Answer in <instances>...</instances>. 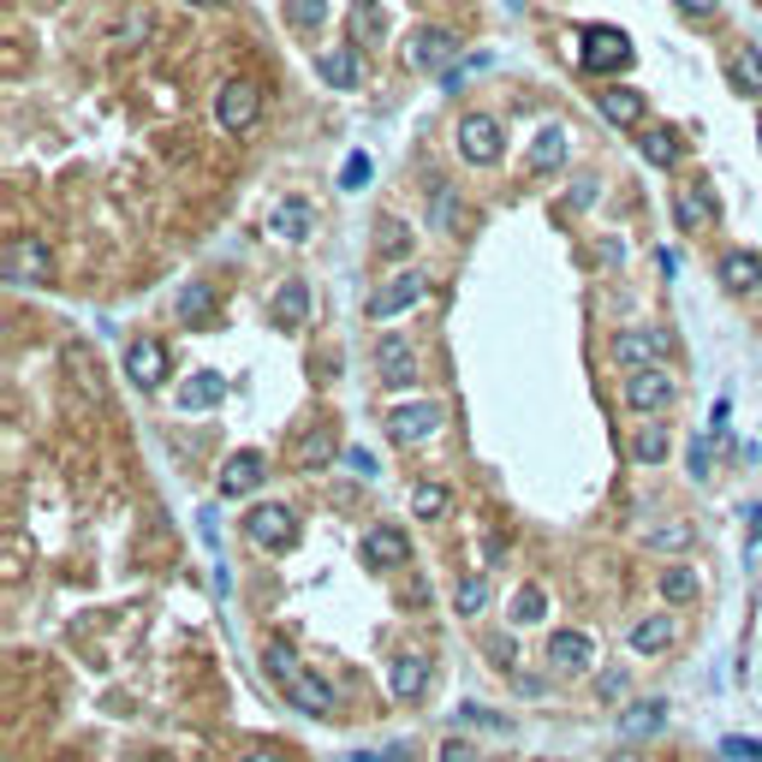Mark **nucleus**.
Segmentation results:
<instances>
[{
    "mask_svg": "<svg viewBox=\"0 0 762 762\" xmlns=\"http://www.w3.org/2000/svg\"><path fill=\"white\" fill-rule=\"evenodd\" d=\"M596 692H602V697H625V673H602V679H596Z\"/></svg>",
    "mask_w": 762,
    "mask_h": 762,
    "instance_id": "nucleus-46",
    "label": "nucleus"
},
{
    "mask_svg": "<svg viewBox=\"0 0 762 762\" xmlns=\"http://www.w3.org/2000/svg\"><path fill=\"white\" fill-rule=\"evenodd\" d=\"M244 536L257 542V548H292V512L286 507H251L244 512Z\"/></svg>",
    "mask_w": 762,
    "mask_h": 762,
    "instance_id": "nucleus-10",
    "label": "nucleus"
},
{
    "mask_svg": "<svg viewBox=\"0 0 762 762\" xmlns=\"http://www.w3.org/2000/svg\"><path fill=\"white\" fill-rule=\"evenodd\" d=\"M322 78H328L334 90H351V84H358V54H351V48L322 54Z\"/></svg>",
    "mask_w": 762,
    "mask_h": 762,
    "instance_id": "nucleus-30",
    "label": "nucleus"
},
{
    "mask_svg": "<svg viewBox=\"0 0 762 762\" xmlns=\"http://www.w3.org/2000/svg\"><path fill=\"white\" fill-rule=\"evenodd\" d=\"M459 155L471 161V167H494V161H501V126H494L489 113H465L459 120Z\"/></svg>",
    "mask_w": 762,
    "mask_h": 762,
    "instance_id": "nucleus-7",
    "label": "nucleus"
},
{
    "mask_svg": "<svg viewBox=\"0 0 762 762\" xmlns=\"http://www.w3.org/2000/svg\"><path fill=\"white\" fill-rule=\"evenodd\" d=\"M423 298H429V274H423V269H405V274H393V281L381 286L370 304H363V316H370V322H388V316L412 311V304H423Z\"/></svg>",
    "mask_w": 762,
    "mask_h": 762,
    "instance_id": "nucleus-2",
    "label": "nucleus"
},
{
    "mask_svg": "<svg viewBox=\"0 0 762 762\" xmlns=\"http://www.w3.org/2000/svg\"><path fill=\"white\" fill-rule=\"evenodd\" d=\"M643 161L650 167H667V161H679V138L662 126V131H643Z\"/></svg>",
    "mask_w": 762,
    "mask_h": 762,
    "instance_id": "nucleus-32",
    "label": "nucleus"
},
{
    "mask_svg": "<svg viewBox=\"0 0 762 762\" xmlns=\"http://www.w3.org/2000/svg\"><path fill=\"white\" fill-rule=\"evenodd\" d=\"M667 447H673V442H667V429H655V423L632 435V459H638V465H662V459H667Z\"/></svg>",
    "mask_w": 762,
    "mask_h": 762,
    "instance_id": "nucleus-31",
    "label": "nucleus"
},
{
    "mask_svg": "<svg viewBox=\"0 0 762 762\" xmlns=\"http://www.w3.org/2000/svg\"><path fill=\"white\" fill-rule=\"evenodd\" d=\"M667 643H673V620H667V613H650V620L632 625V650L638 655H662Z\"/></svg>",
    "mask_w": 762,
    "mask_h": 762,
    "instance_id": "nucleus-27",
    "label": "nucleus"
},
{
    "mask_svg": "<svg viewBox=\"0 0 762 762\" xmlns=\"http://www.w3.org/2000/svg\"><path fill=\"white\" fill-rule=\"evenodd\" d=\"M751 536L762 542V507H751Z\"/></svg>",
    "mask_w": 762,
    "mask_h": 762,
    "instance_id": "nucleus-51",
    "label": "nucleus"
},
{
    "mask_svg": "<svg viewBox=\"0 0 762 762\" xmlns=\"http://www.w3.org/2000/svg\"><path fill=\"white\" fill-rule=\"evenodd\" d=\"M346 459H351V471H363V477H370V471H375V459H370V453H363V447H351V453H346Z\"/></svg>",
    "mask_w": 762,
    "mask_h": 762,
    "instance_id": "nucleus-50",
    "label": "nucleus"
},
{
    "mask_svg": "<svg viewBox=\"0 0 762 762\" xmlns=\"http://www.w3.org/2000/svg\"><path fill=\"white\" fill-rule=\"evenodd\" d=\"M721 286H727V292H756V286H762V257H751V251H727V257H721Z\"/></svg>",
    "mask_w": 762,
    "mask_h": 762,
    "instance_id": "nucleus-21",
    "label": "nucleus"
},
{
    "mask_svg": "<svg viewBox=\"0 0 762 762\" xmlns=\"http://www.w3.org/2000/svg\"><path fill=\"white\" fill-rule=\"evenodd\" d=\"M322 19H328V0H292V24L298 31H316Z\"/></svg>",
    "mask_w": 762,
    "mask_h": 762,
    "instance_id": "nucleus-38",
    "label": "nucleus"
},
{
    "mask_svg": "<svg viewBox=\"0 0 762 762\" xmlns=\"http://www.w3.org/2000/svg\"><path fill=\"white\" fill-rule=\"evenodd\" d=\"M721 756L727 762H762V744H751V739H721Z\"/></svg>",
    "mask_w": 762,
    "mask_h": 762,
    "instance_id": "nucleus-41",
    "label": "nucleus"
},
{
    "mask_svg": "<svg viewBox=\"0 0 762 762\" xmlns=\"http://www.w3.org/2000/svg\"><path fill=\"white\" fill-rule=\"evenodd\" d=\"M453 608H459V620H477V613L489 608V584H482V578H465L459 590H453Z\"/></svg>",
    "mask_w": 762,
    "mask_h": 762,
    "instance_id": "nucleus-33",
    "label": "nucleus"
},
{
    "mask_svg": "<svg viewBox=\"0 0 762 762\" xmlns=\"http://www.w3.org/2000/svg\"><path fill=\"white\" fill-rule=\"evenodd\" d=\"M542 613H548V596H542L536 584H524V590L512 596V620H519V625H531V620H542Z\"/></svg>",
    "mask_w": 762,
    "mask_h": 762,
    "instance_id": "nucleus-36",
    "label": "nucleus"
},
{
    "mask_svg": "<svg viewBox=\"0 0 762 762\" xmlns=\"http://www.w3.org/2000/svg\"><path fill=\"white\" fill-rule=\"evenodd\" d=\"M179 316H185V322H209V316H215V292H209V286H185V292H179Z\"/></svg>",
    "mask_w": 762,
    "mask_h": 762,
    "instance_id": "nucleus-35",
    "label": "nucleus"
},
{
    "mask_svg": "<svg viewBox=\"0 0 762 762\" xmlns=\"http://www.w3.org/2000/svg\"><path fill=\"white\" fill-rule=\"evenodd\" d=\"M596 108H602L608 126H638V120H643V96H638V90H620V84L596 96Z\"/></svg>",
    "mask_w": 762,
    "mask_h": 762,
    "instance_id": "nucleus-22",
    "label": "nucleus"
},
{
    "mask_svg": "<svg viewBox=\"0 0 762 762\" xmlns=\"http://www.w3.org/2000/svg\"><path fill=\"white\" fill-rule=\"evenodd\" d=\"M66 363H72V370H78V388H90V393H101V375L90 370V363H84V346H72V351H66Z\"/></svg>",
    "mask_w": 762,
    "mask_h": 762,
    "instance_id": "nucleus-42",
    "label": "nucleus"
},
{
    "mask_svg": "<svg viewBox=\"0 0 762 762\" xmlns=\"http://www.w3.org/2000/svg\"><path fill=\"white\" fill-rule=\"evenodd\" d=\"M578 61H584V72H625L632 66V36L613 31V24H590Z\"/></svg>",
    "mask_w": 762,
    "mask_h": 762,
    "instance_id": "nucleus-1",
    "label": "nucleus"
},
{
    "mask_svg": "<svg viewBox=\"0 0 762 762\" xmlns=\"http://www.w3.org/2000/svg\"><path fill=\"white\" fill-rule=\"evenodd\" d=\"M727 78H732V90H739V96H762V48H732Z\"/></svg>",
    "mask_w": 762,
    "mask_h": 762,
    "instance_id": "nucleus-23",
    "label": "nucleus"
},
{
    "mask_svg": "<svg viewBox=\"0 0 762 762\" xmlns=\"http://www.w3.org/2000/svg\"><path fill=\"white\" fill-rule=\"evenodd\" d=\"M662 596H667V608H692L697 596H703L697 572H692V566H667V572H662Z\"/></svg>",
    "mask_w": 762,
    "mask_h": 762,
    "instance_id": "nucleus-28",
    "label": "nucleus"
},
{
    "mask_svg": "<svg viewBox=\"0 0 762 762\" xmlns=\"http://www.w3.org/2000/svg\"><path fill=\"white\" fill-rule=\"evenodd\" d=\"M215 113H221V126H227V131H251V126H257V113H262L257 84H244V78L221 84V96H215Z\"/></svg>",
    "mask_w": 762,
    "mask_h": 762,
    "instance_id": "nucleus-8",
    "label": "nucleus"
},
{
    "mask_svg": "<svg viewBox=\"0 0 762 762\" xmlns=\"http://www.w3.org/2000/svg\"><path fill=\"white\" fill-rule=\"evenodd\" d=\"M281 692H286L292 709H298V715H311V721H328V715H334V692L316 679L311 667H298V673H292V679L281 685Z\"/></svg>",
    "mask_w": 762,
    "mask_h": 762,
    "instance_id": "nucleus-9",
    "label": "nucleus"
},
{
    "mask_svg": "<svg viewBox=\"0 0 762 762\" xmlns=\"http://www.w3.org/2000/svg\"><path fill=\"white\" fill-rule=\"evenodd\" d=\"M692 477H709V442L692 447Z\"/></svg>",
    "mask_w": 762,
    "mask_h": 762,
    "instance_id": "nucleus-48",
    "label": "nucleus"
},
{
    "mask_svg": "<svg viewBox=\"0 0 762 762\" xmlns=\"http://www.w3.org/2000/svg\"><path fill=\"white\" fill-rule=\"evenodd\" d=\"M667 334L662 328H632V334H620V340H613V363H620L625 375L632 370H655V363L667 358Z\"/></svg>",
    "mask_w": 762,
    "mask_h": 762,
    "instance_id": "nucleus-5",
    "label": "nucleus"
},
{
    "mask_svg": "<svg viewBox=\"0 0 762 762\" xmlns=\"http://www.w3.org/2000/svg\"><path fill=\"white\" fill-rule=\"evenodd\" d=\"M453 54H459L453 31H417V36H412V66H417V72H447Z\"/></svg>",
    "mask_w": 762,
    "mask_h": 762,
    "instance_id": "nucleus-14",
    "label": "nucleus"
},
{
    "mask_svg": "<svg viewBox=\"0 0 762 762\" xmlns=\"http://www.w3.org/2000/svg\"><path fill=\"white\" fill-rule=\"evenodd\" d=\"M679 12H685V19H709L715 0H679Z\"/></svg>",
    "mask_w": 762,
    "mask_h": 762,
    "instance_id": "nucleus-49",
    "label": "nucleus"
},
{
    "mask_svg": "<svg viewBox=\"0 0 762 762\" xmlns=\"http://www.w3.org/2000/svg\"><path fill=\"white\" fill-rule=\"evenodd\" d=\"M667 721V703L662 697H643V703H632V709H625V721H620V732L625 739H650L655 727Z\"/></svg>",
    "mask_w": 762,
    "mask_h": 762,
    "instance_id": "nucleus-25",
    "label": "nucleus"
},
{
    "mask_svg": "<svg viewBox=\"0 0 762 762\" xmlns=\"http://www.w3.org/2000/svg\"><path fill=\"white\" fill-rule=\"evenodd\" d=\"M381 244H388L393 257H405V251H412V239H405V227H400V221H381Z\"/></svg>",
    "mask_w": 762,
    "mask_h": 762,
    "instance_id": "nucleus-43",
    "label": "nucleus"
},
{
    "mask_svg": "<svg viewBox=\"0 0 762 762\" xmlns=\"http://www.w3.org/2000/svg\"><path fill=\"white\" fill-rule=\"evenodd\" d=\"M673 393H679V381H673V370L667 363H655V370H632L625 375V405H632V412H667L673 405Z\"/></svg>",
    "mask_w": 762,
    "mask_h": 762,
    "instance_id": "nucleus-3",
    "label": "nucleus"
},
{
    "mask_svg": "<svg viewBox=\"0 0 762 762\" xmlns=\"http://www.w3.org/2000/svg\"><path fill=\"white\" fill-rule=\"evenodd\" d=\"M673 215H679V227H685V232H703V227L715 221V190H703V185L673 190Z\"/></svg>",
    "mask_w": 762,
    "mask_h": 762,
    "instance_id": "nucleus-17",
    "label": "nucleus"
},
{
    "mask_svg": "<svg viewBox=\"0 0 762 762\" xmlns=\"http://www.w3.org/2000/svg\"><path fill=\"white\" fill-rule=\"evenodd\" d=\"M322 459H334V442H328V435H304L298 465H322Z\"/></svg>",
    "mask_w": 762,
    "mask_h": 762,
    "instance_id": "nucleus-40",
    "label": "nucleus"
},
{
    "mask_svg": "<svg viewBox=\"0 0 762 762\" xmlns=\"http://www.w3.org/2000/svg\"><path fill=\"white\" fill-rule=\"evenodd\" d=\"M126 375L138 381V388H161V381H167V346L150 340V334H143V340H131L126 346Z\"/></svg>",
    "mask_w": 762,
    "mask_h": 762,
    "instance_id": "nucleus-11",
    "label": "nucleus"
},
{
    "mask_svg": "<svg viewBox=\"0 0 762 762\" xmlns=\"http://www.w3.org/2000/svg\"><path fill=\"white\" fill-rule=\"evenodd\" d=\"M375 363H381V381H388V388H412L417 381V351H412L405 334H388L381 351H375Z\"/></svg>",
    "mask_w": 762,
    "mask_h": 762,
    "instance_id": "nucleus-13",
    "label": "nucleus"
},
{
    "mask_svg": "<svg viewBox=\"0 0 762 762\" xmlns=\"http://www.w3.org/2000/svg\"><path fill=\"white\" fill-rule=\"evenodd\" d=\"M7 281L12 286H48V274H54V257H48V244L42 239H12L7 244Z\"/></svg>",
    "mask_w": 762,
    "mask_h": 762,
    "instance_id": "nucleus-4",
    "label": "nucleus"
},
{
    "mask_svg": "<svg viewBox=\"0 0 762 762\" xmlns=\"http://www.w3.org/2000/svg\"><path fill=\"white\" fill-rule=\"evenodd\" d=\"M363 560L370 566H405L412 560V542H405V531H393V524H375V531L363 536Z\"/></svg>",
    "mask_w": 762,
    "mask_h": 762,
    "instance_id": "nucleus-15",
    "label": "nucleus"
},
{
    "mask_svg": "<svg viewBox=\"0 0 762 762\" xmlns=\"http://www.w3.org/2000/svg\"><path fill=\"white\" fill-rule=\"evenodd\" d=\"M442 762H477V751H471L465 739H447V744H442Z\"/></svg>",
    "mask_w": 762,
    "mask_h": 762,
    "instance_id": "nucleus-45",
    "label": "nucleus"
},
{
    "mask_svg": "<svg viewBox=\"0 0 762 762\" xmlns=\"http://www.w3.org/2000/svg\"><path fill=\"white\" fill-rule=\"evenodd\" d=\"M262 482V453H232V459L221 465V494L232 501V494H251Z\"/></svg>",
    "mask_w": 762,
    "mask_h": 762,
    "instance_id": "nucleus-20",
    "label": "nucleus"
},
{
    "mask_svg": "<svg viewBox=\"0 0 762 762\" xmlns=\"http://www.w3.org/2000/svg\"><path fill=\"white\" fill-rule=\"evenodd\" d=\"M447 507H453V501H447L442 482H417V489H412V512H417V519H442Z\"/></svg>",
    "mask_w": 762,
    "mask_h": 762,
    "instance_id": "nucleus-34",
    "label": "nucleus"
},
{
    "mask_svg": "<svg viewBox=\"0 0 762 762\" xmlns=\"http://www.w3.org/2000/svg\"><path fill=\"white\" fill-rule=\"evenodd\" d=\"M197 7H209V0H197Z\"/></svg>",
    "mask_w": 762,
    "mask_h": 762,
    "instance_id": "nucleus-53",
    "label": "nucleus"
},
{
    "mask_svg": "<svg viewBox=\"0 0 762 762\" xmlns=\"http://www.w3.org/2000/svg\"><path fill=\"white\" fill-rule=\"evenodd\" d=\"M453 221V190L442 185V197H435V227H447Z\"/></svg>",
    "mask_w": 762,
    "mask_h": 762,
    "instance_id": "nucleus-47",
    "label": "nucleus"
},
{
    "mask_svg": "<svg viewBox=\"0 0 762 762\" xmlns=\"http://www.w3.org/2000/svg\"><path fill=\"white\" fill-rule=\"evenodd\" d=\"M388 685H393V697H400V703H417L423 692H429V662H423V655H393Z\"/></svg>",
    "mask_w": 762,
    "mask_h": 762,
    "instance_id": "nucleus-16",
    "label": "nucleus"
},
{
    "mask_svg": "<svg viewBox=\"0 0 762 762\" xmlns=\"http://www.w3.org/2000/svg\"><path fill=\"white\" fill-rule=\"evenodd\" d=\"M269 316H274V328H304V316H311V286H304V281H286L281 292H274Z\"/></svg>",
    "mask_w": 762,
    "mask_h": 762,
    "instance_id": "nucleus-19",
    "label": "nucleus"
},
{
    "mask_svg": "<svg viewBox=\"0 0 762 762\" xmlns=\"http://www.w3.org/2000/svg\"><path fill=\"white\" fill-rule=\"evenodd\" d=\"M442 429V405L435 400H417V405H393L388 412V435L400 447H417V442H429V435Z\"/></svg>",
    "mask_w": 762,
    "mask_h": 762,
    "instance_id": "nucleus-6",
    "label": "nucleus"
},
{
    "mask_svg": "<svg viewBox=\"0 0 762 762\" xmlns=\"http://www.w3.org/2000/svg\"><path fill=\"white\" fill-rule=\"evenodd\" d=\"M346 31H351V42H358V48H375V42L388 36V12H381L375 0H351Z\"/></svg>",
    "mask_w": 762,
    "mask_h": 762,
    "instance_id": "nucleus-18",
    "label": "nucleus"
},
{
    "mask_svg": "<svg viewBox=\"0 0 762 762\" xmlns=\"http://www.w3.org/2000/svg\"><path fill=\"white\" fill-rule=\"evenodd\" d=\"M311 203H298V197H286L281 209H274V239H286V244H298V239H311Z\"/></svg>",
    "mask_w": 762,
    "mask_h": 762,
    "instance_id": "nucleus-24",
    "label": "nucleus"
},
{
    "mask_svg": "<svg viewBox=\"0 0 762 762\" xmlns=\"http://www.w3.org/2000/svg\"><path fill=\"white\" fill-rule=\"evenodd\" d=\"M650 548H692V524H667V531H650Z\"/></svg>",
    "mask_w": 762,
    "mask_h": 762,
    "instance_id": "nucleus-39",
    "label": "nucleus"
},
{
    "mask_svg": "<svg viewBox=\"0 0 762 762\" xmlns=\"http://www.w3.org/2000/svg\"><path fill=\"white\" fill-rule=\"evenodd\" d=\"M548 667H554V673H590V667H596V643H590V632H554V638H548Z\"/></svg>",
    "mask_w": 762,
    "mask_h": 762,
    "instance_id": "nucleus-12",
    "label": "nucleus"
},
{
    "mask_svg": "<svg viewBox=\"0 0 762 762\" xmlns=\"http://www.w3.org/2000/svg\"><path fill=\"white\" fill-rule=\"evenodd\" d=\"M221 393H227V381L221 375H190V388L179 393V412H209V405H221Z\"/></svg>",
    "mask_w": 762,
    "mask_h": 762,
    "instance_id": "nucleus-29",
    "label": "nucleus"
},
{
    "mask_svg": "<svg viewBox=\"0 0 762 762\" xmlns=\"http://www.w3.org/2000/svg\"><path fill=\"white\" fill-rule=\"evenodd\" d=\"M566 161V126H542L536 143H531V167L536 173H554Z\"/></svg>",
    "mask_w": 762,
    "mask_h": 762,
    "instance_id": "nucleus-26",
    "label": "nucleus"
},
{
    "mask_svg": "<svg viewBox=\"0 0 762 762\" xmlns=\"http://www.w3.org/2000/svg\"><path fill=\"white\" fill-rule=\"evenodd\" d=\"M363 179H370V155H351V161H346V173H340V185H346V190H358Z\"/></svg>",
    "mask_w": 762,
    "mask_h": 762,
    "instance_id": "nucleus-44",
    "label": "nucleus"
},
{
    "mask_svg": "<svg viewBox=\"0 0 762 762\" xmlns=\"http://www.w3.org/2000/svg\"><path fill=\"white\" fill-rule=\"evenodd\" d=\"M244 762H286V756H274V751H251Z\"/></svg>",
    "mask_w": 762,
    "mask_h": 762,
    "instance_id": "nucleus-52",
    "label": "nucleus"
},
{
    "mask_svg": "<svg viewBox=\"0 0 762 762\" xmlns=\"http://www.w3.org/2000/svg\"><path fill=\"white\" fill-rule=\"evenodd\" d=\"M262 667H269V679H274V685H286L292 673H298V655H292L286 643H269V650H262Z\"/></svg>",
    "mask_w": 762,
    "mask_h": 762,
    "instance_id": "nucleus-37",
    "label": "nucleus"
}]
</instances>
